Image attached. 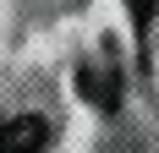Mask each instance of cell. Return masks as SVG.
Here are the masks:
<instances>
[{
    "label": "cell",
    "mask_w": 159,
    "mask_h": 153,
    "mask_svg": "<svg viewBox=\"0 0 159 153\" xmlns=\"http://www.w3.org/2000/svg\"><path fill=\"white\" fill-rule=\"evenodd\" d=\"M44 142H49V126L39 115H16L0 126V153H44Z\"/></svg>",
    "instance_id": "obj_1"
},
{
    "label": "cell",
    "mask_w": 159,
    "mask_h": 153,
    "mask_svg": "<svg viewBox=\"0 0 159 153\" xmlns=\"http://www.w3.org/2000/svg\"><path fill=\"white\" fill-rule=\"evenodd\" d=\"M77 88L88 93V98H99L104 109H110V104H115V93H121V88H115V76H99V71H82V76H77Z\"/></svg>",
    "instance_id": "obj_2"
},
{
    "label": "cell",
    "mask_w": 159,
    "mask_h": 153,
    "mask_svg": "<svg viewBox=\"0 0 159 153\" xmlns=\"http://www.w3.org/2000/svg\"><path fill=\"white\" fill-rule=\"evenodd\" d=\"M132 6V28H137V44H148V28H154V0H126Z\"/></svg>",
    "instance_id": "obj_3"
}]
</instances>
